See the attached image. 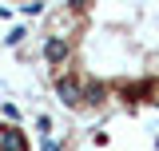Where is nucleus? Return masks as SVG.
<instances>
[{
    "label": "nucleus",
    "instance_id": "f257e3e1",
    "mask_svg": "<svg viewBox=\"0 0 159 151\" xmlns=\"http://www.w3.org/2000/svg\"><path fill=\"white\" fill-rule=\"evenodd\" d=\"M0 151H28V139L20 127H0Z\"/></svg>",
    "mask_w": 159,
    "mask_h": 151
},
{
    "label": "nucleus",
    "instance_id": "f03ea898",
    "mask_svg": "<svg viewBox=\"0 0 159 151\" xmlns=\"http://www.w3.org/2000/svg\"><path fill=\"white\" fill-rule=\"evenodd\" d=\"M56 92H60V99H64V103H72V108L84 99L80 84H76V80H68V76H60V80H56Z\"/></svg>",
    "mask_w": 159,
    "mask_h": 151
},
{
    "label": "nucleus",
    "instance_id": "7ed1b4c3",
    "mask_svg": "<svg viewBox=\"0 0 159 151\" xmlns=\"http://www.w3.org/2000/svg\"><path fill=\"white\" fill-rule=\"evenodd\" d=\"M44 60H48V64H60V60H68V40L48 36V44H44Z\"/></svg>",
    "mask_w": 159,
    "mask_h": 151
},
{
    "label": "nucleus",
    "instance_id": "20e7f679",
    "mask_svg": "<svg viewBox=\"0 0 159 151\" xmlns=\"http://www.w3.org/2000/svg\"><path fill=\"white\" fill-rule=\"evenodd\" d=\"M103 95H107L103 84H88V88H84V99H88V103H103Z\"/></svg>",
    "mask_w": 159,
    "mask_h": 151
},
{
    "label": "nucleus",
    "instance_id": "39448f33",
    "mask_svg": "<svg viewBox=\"0 0 159 151\" xmlns=\"http://www.w3.org/2000/svg\"><path fill=\"white\" fill-rule=\"evenodd\" d=\"M44 151H64V147H60L56 139H48V135H44Z\"/></svg>",
    "mask_w": 159,
    "mask_h": 151
}]
</instances>
